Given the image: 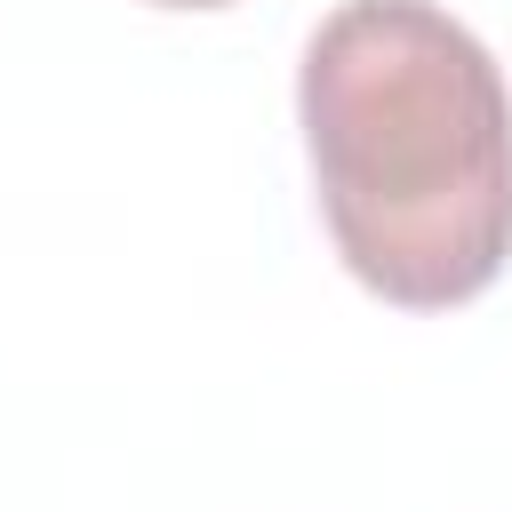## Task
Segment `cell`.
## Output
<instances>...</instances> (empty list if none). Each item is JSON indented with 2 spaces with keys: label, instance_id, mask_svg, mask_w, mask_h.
Instances as JSON below:
<instances>
[{
  "label": "cell",
  "instance_id": "cell-1",
  "mask_svg": "<svg viewBox=\"0 0 512 512\" xmlns=\"http://www.w3.org/2000/svg\"><path fill=\"white\" fill-rule=\"evenodd\" d=\"M296 120L344 272L448 312L512 264V88L432 0H344L296 64Z\"/></svg>",
  "mask_w": 512,
  "mask_h": 512
},
{
  "label": "cell",
  "instance_id": "cell-2",
  "mask_svg": "<svg viewBox=\"0 0 512 512\" xmlns=\"http://www.w3.org/2000/svg\"><path fill=\"white\" fill-rule=\"evenodd\" d=\"M152 8H232V0H152Z\"/></svg>",
  "mask_w": 512,
  "mask_h": 512
}]
</instances>
